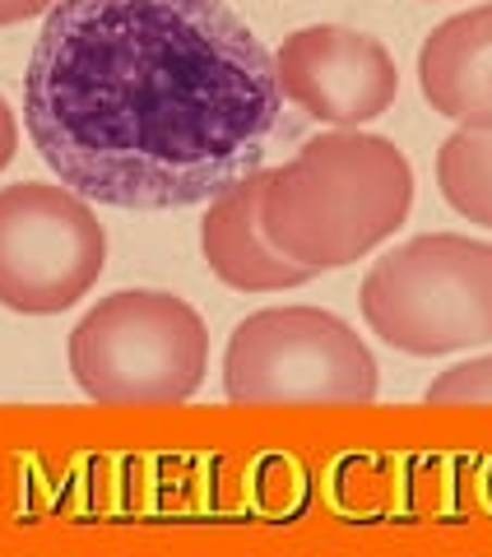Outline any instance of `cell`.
Masks as SVG:
<instances>
[{"label":"cell","instance_id":"6","mask_svg":"<svg viewBox=\"0 0 492 557\" xmlns=\"http://www.w3.org/2000/svg\"><path fill=\"white\" fill-rule=\"evenodd\" d=\"M102 265L108 233L84 196L47 182L0 190V307L57 317L98 284Z\"/></svg>","mask_w":492,"mask_h":557},{"label":"cell","instance_id":"3","mask_svg":"<svg viewBox=\"0 0 492 557\" xmlns=\"http://www.w3.org/2000/svg\"><path fill=\"white\" fill-rule=\"evenodd\" d=\"M70 372L98 405H186L209 372V330L172 293L121 288L70 330Z\"/></svg>","mask_w":492,"mask_h":557},{"label":"cell","instance_id":"4","mask_svg":"<svg viewBox=\"0 0 492 557\" xmlns=\"http://www.w3.org/2000/svg\"><path fill=\"white\" fill-rule=\"evenodd\" d=\"M362 317L399 354L436 358L492 339V242L428 233L362 278Z\"/></svg>","mask_w":492,"mask_h":557},{"label":"cell","instance_id":"1","mask_svg":"<svg viewBox=\"0 0 492 557\" xmlns=\"http://www.w3.org/2000/svg\"><path fill=\"white\" fill-rule=\"evenodd\" d=\"M274 57L223 0H61L33 42L24 126L84 200L190 209L260 172Z\"/></svg>","mask_w":492,"mask_h":557},{"label":"cell","instance_id":"10","mask_svg":"<svg viewBox=\"0 0 492 557\" xmlns=\"http://www.w3.org/2000/svg\"><path fill=\"white\" fill-rule=\"evenodd\" d=\"M436 186L460 219L492 228V131L460 126L436 149Z\"/></svg>","mask_w":492,"mask_h":557},{"label":"cell","instance_id":"8","mask_svg":"<svg viewBox=\"0 0 492 557\" xmlns=\"http://www.w3.org/2000/svg\"><path fill=\"white\" fill-rule=\"evenodd\" d=\"M260 190H266V172L233 182L209 200V214L200 223V251L227 288L242 293H284L303 288L316 278V270L297 265L274 247L260 228Z\"/></svg>","mask_w":492,"mask_h":557},{"label":"cell","instance_id":"9","mask_svg":"<svg viewBox=\"0 0 492 557\" xmlns=\"http://www.w3.org/2000/svg\"><path fill=\"white\" fill-rule=\"evenodd\" d=\"M418 84L432 112L455 126L492 131V5L451 14L418 51Z\"/></svg>","mask_w":492,"mask_h":557},{"label":"cell","instance_id":"5","mask_svg":"<svg viewBox=\"0 0 492 557\" xmlns=\"http://www.w3.org/2000/svg\"><path fill=\"white\" fill-rule=\"evenodd\" d=\"M377 358L354 325L321 307H266L246 317L223 354V391L246 409L372 405Z\"/></svg>","mask_w":492,"mask_h":557},{"label":"cell","instance_id":"13","mask_svg":"<svg viewBox=\"0 0 492 557\" xmlns=\"http://www.w3.org/2000/svg\"><path fill=\"white\" fill-rule=\"evenodd\" d=\"M14 149H20V121H14V112H10V102L0 98V172L10 168V159H14Z\"/></svg>","mask_w":492,"mask_h":557},{"label":"cell","instance_id":"12","mask_svg":"<svg viewBox=\"0 0 492 557\" xmlns=\"http://www.w3.org/2000/svg\"><path fill=\"white\" fill-rule=\"evenodd\" d=\"M61 0H0V28L5 24H24L33 14H51Z\"/></svg>","mask_w":492,"mask_h":557},{"label":"cell","instance_id":"11","mask_svg":"<svg viewBox=\"0 0 492 557\" xmlns=\"http://www.w3.org/2000/svg\"><path fill=\"white\" fill-rule=\"evenodd\" d=\"M428 405H492V354L442 372L428 386Z\"/></svg>","mask_w":492,"mask_h":557},{"label":"cell","instance_id":"7","mask_svg":"<svg viewBox=\"0 0 492 557\" xmlns=\"http://www.w3.org/2000/svg\"><path fill=\"white\" fill-rule=\"evenodd\" d=\"M279 94L316 121L358 131L399 94V70L377 38L340 24H311L274 51Z\"/></svg>","mask_w":492,"mask_h":557},{"label":"cell","instance_id":"2","mask_svg":"<svg viewBox=\"0 0 492 557\" xmlns=\"http://www.w3.org/2000/svg\"><path fill=\"white\" fill-rule=\"evenodd\" d=\"M414 168L381 135L330 131L266 172L260 228L307 270H344L409 219Z\"/></svg>","mask_w":492,"mask_h":557}]
</instances>
